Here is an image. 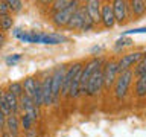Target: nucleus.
Listing matches in <instances>:
<instances>
[{"label": "nucleus", "instance_id": "nucleus-23", "mask_svg": "<svg viewBox=\"0 0 146 137\" xmlns=\"http://www.w3.org/2000/svg\"><path fill=\"white\" fill-rule=\"evenodd\" d=\"M72 3L73 2H68V0H58V2H53V9H55V12L62 11V9H66V8L70 6Z\"/></svg>", "mask_w": 146, "mask_h": 137}, {"label": "nucleus", "instance_id": "nucleus-12", "mask_svg": "<svg viewBox=\"0 0 146 137\" xmlns=\"http://www.w3.org/2000/svg\"><path fill=\"white\" fill-rule=\"evenodd\" d=\"M84 8H85L87 15L90 17V20L93 21L94 25L100 21V2L99 0H88Z\"/></svg>", "mask_w": 146, "mask_h": 137}, {"label": "nucleus", "instance_id": "nucleus-19", "mask_svg": "<svg viewBox=\"0 0 146 137\" xmlns=\"http://www.w3.org/2000/svg\"><path fill=\"white\" fill-rule=\"evenodd\" d=\"M134 76L135 78H140V76H145L146 75V55H143V58L137 63V66L134 68Z\"/></svg>", "mask_w": 146, "mask_h": 137}, {"label": "nucleus", "instance_id": "nucleus-32", "mask_svg": "<svg viewBox=\"0 0 146 137\" xmlns=\"http://www.w3.org/2000/svg\"><path fill=\"white\" fill-rule=\"evenodd\" d=\"M2 137H11V136H9V134H8V132H6V131H5V132H2Z\"/></svg>", "mask_w": 146, "mask_h": 137}, {"label": "nucleus", "instance_id": "nucleus-17", "mask_svg": "<svg viewBox=\"0 0 146 137\" xmlns=\"http://www.w3.org/2000/svg\"><path fill=\"white\" fill-rule=\"evenodd\" d=\"M6 102H8V107L11 110V114H17L18 111V98L17 96H14L11 91H6Z\"/></svg>", "mask_w": 146, "mask_h": 137}, {"label": "nucleus", "instance_id": "nucleus-7", "mask_svg": "<svg viewBox=\"0 0 146 137\" xmlns=\"http://www.w3.org/2000/svg\"><path fill=\"white\" fill-rule=\"evenodd\" d=\"M104 87V76H102V68H98L91 78L88 79L87 82V87H85V94L88 96H96L99 93L100 90H102Z\"/></svg>", "mask_w": 146, "mask_h": 137}, {"label": "nucleus", "instance_id": "nucleus-20", "mask_svg": "<svg viewBox=\"0 0 146 137\" xmlns=\"http://www.w3.org/2000/svg\"><path fill=\"white\" fill-rule=\"evenodd\" d=\"M0 110L5 116H9L11 114V110L8 107V102H6V91L0 90Z\"/></svg>", "mask_w": 146, "mask_h": 137}, {"label": "nucleus", "instance_id": "nucleus-6", "mask_svg": "<svg viewBox=\"0 0 146 137\" xmlns=\"http://www.w3.org/2000/svg\"><path fill=\"white\" fill-rule=\"evenodd\" d=\"M102 76H104V87L107 90H110L114 85L117 76H119V67L116 61H110L105 64V67L102 68Z\"/></svg>", "mask_w": 146, "mask_h": 137}, {"label": "nucleus", "instance_id": "nucleus-30", "mask_svg": "<svg viewBox=\"0 0 146 137\" xmlns=\"http://www.w3.org/2000/svg\"><path fill=\"white\" fill-rule=\"evenodd\" d=\"M26 137H36V131H34V130L26 131Z\"/></svg>", "mask_w": 146, "mask_h": 137}, {"label": "nucleus", "instance_id": "nucleus-5", "mask_svg": "<svg viewBox=\"0 0 146 137\" xmlns=\"http://www.w3.org/2000/svg\"><path fill=\"white\" fill-rule=\"evenodd\" d=\"M64 76H66V67L61 66L53 72V75L50 76V85H52V102H56L58 96L61 93Z\"/></svg>", "mask_w": 146, "mask_h": 137}, {"label": "nucleus", "instance_id": "nucleus-4", "mask_svg": "<svg viewBox=\"0 0 146 137\" xmlns=\"http://www.w3.org/2000/svg\"><path fill=\"white\" fill-rule=\"evenodd\" d=\"M100 68V59L94 58L88 61L85 64V67H82V72H81V82H79V90H81V94H85V87H87V82L91 78V75Z\"/></svg>", "mask_w": 146, "mask_h": 137}, {"label": "nucleus", "instance_id": "nucleus-8", "mask_svg": "<svg viewBox=\"0 0 146 137\" xmlns=\"http://www.w3.org/2000/svg\"><path fill=\"white\" fill-rule=\"evenodd\" d=\"M18 107L23 110V114H26V116H29L32 120H36L38 119V107L34 104V100H32L29 96L26 94H21L20 98H18Z\"/></svg>", "mask_w": 146, "mask_h": 137}, {"label": "nucleus", "instance_id": "nucleus-18", "mask_svg": "<svg viewBox=\"0 0 146 137\" xmlns=\"http://www.w3.org/2000/svg\"><path fill=\"white\" fill-rule=\"evenodd\" d=\"M131 9L134 12V15H143L146 11V2H141V0H134L131 2Z\"/></svg>", "mask_w": 146, "mask_h": 137}, {"label": "nucleus", "instance_id": "nucleus-1", "mask_svg": "<svg viewBox=\"0 0 146 137\" xmlns=\"http://www.w3.org/2000/svg\"><path fill=\"white\" fill-rule=\"evenodd\" d=\"M67 26L70 29H81V31H90L91 27L94 26V23L90 20V17L87 15L85 12V8L84 6H79L75 11V14L72 15L70 21L67 23Z\"/></svg>", "mask_w": 146, "mask_h": 137}, {"label": "nucleus", "instance_id": "nucleus-2", "mask_svg": "<svg viewBox=\"0 0 146 137\" xmlns=\"http://www.w3.org/2000/svg\"><path fill=\"white\" fill-rule=\"evenodd\" d=\"M23 91H25L26 96L34 100V104L36 107H41L43 105V96H41V82H38L35 78H26L25 82H23Z\"/></svg>", "mask_w": 146, "mask_h": 137}, {"label": "nucleus", "instance_id": "nucleus-25", "mask_svg": "<svg viewBox=\"0 0 146 137\" xmlns=\"http://www.w3.org/2000/svg\"><path fill=\"white\" fill-rule=\"evenodd\" d=\"M20 122H21V126H23V130L25 131H29L32 130V123H34V120L29 117V116H26V114H23L21 119H20Z\"/></svg>", "mask_w": 146, "mask_h": 137}, {"label": "nucleus", "instance_id": "nucleus-21", "mask_svg": "<svg viewBox=\"0 0 146 137\" xmlns=\"http://www.w3.org/2000/svg\"><path fill=\"white\" fill-rule=\"evenodd\" d=\"M14 96H17V98H20L21 94H25V91H23V84L21 82H12L11 85H9V90Z\"/></svg>", "mask_w": 146, "mask_h": 137}, {"label": "nucleus", "instance_id": "nucleus-3", "mask_svg": "<svg viewBox=\"0 0 146 137\" xmlns=\"http://www.w3.org/2000/svg\"><path fill=\"white\" fill-rule=\"evenodd\" d=\"M134 78V73L132 70H126V72H122L119 73L116 82H114V96L116 99H123L129 90V85H131V81Z\"/></svg>", "mask_w": 146, "mask_h": 137}, {"label": "nucleus", "instance_id": "nucleus-28", "mask_svg": "<svg viewBox=\"0 0 146 137\" xmlns=\"http://www.w3.org/2000/svg\"><path fill=\"white\" fill-rule=\"evenodd\" d=\"M143 32H146V27H139V29H131L125 32V34H143Z\"/></svg>", "mask_w": 146, "mask_h": 137}, {"label": "nucleus", "instance_id": "nucleus-10", "mask_svg": "<svg viewBox=\"0 0 146 137\" xmlns=\"http://www.w3.org/2000/svg\"><path fill=\"white\" fill-rule=\"evenodd\" d=\"M78 8H79V6H78V2H73L68 8L62 9V11L55 12L53 14V21L56 23L58 26H67V23L70 21L72 15L75 14V11H76Z\"/></svg>", "mask_w": 146, "mask_h": 137}, {"label": "nucleus", "instance_id": "nucleus-13", "mask_svg": "<svg viewBox=\"0 0 146 137\" xmlns=\"http://www.w3.org/2000/svg\"><path fill=\"white\" fill-rule=\"evenodd\" d=\"M111 6H113V12H114L116 21H119L122 25L128 17V3L123 2V0H116V2L111 3Z\"/></svg>", "mask_w": 146, "mask_h": 137}, {"label": "nucleus", "instance_id": "nucleus-31", "mask_svg": "<svg viewBox=\"0 0 146 137\" xmlns=\"http://www.w3.org/2000/svg\"><path fill=\"white\" fill-rule=\"evenodd\" d=\"M3 44H5V34H3V32H0V49L3 47Z\"/></svg>", "mask_w": 146, "mask_h": 137}, {"label": "nucleus", "instance_id": "nucleus-29", "mask_svg": "<svg viewBox=\"0 0 146 137\" xmlns=\"http://www.w3.org/2000/svg\"><path fill=\"white\" fill-rule=\"evenodd\" d=\"M18 59H20V55H14V57L8 58V64H14V63H17Z\"/></svg>", "mask_w": 146, "mask_h": 137}, {"label": "nucleus", "instance_id": "nucleus-15", "mask_svg": "<svg viewBox=\"0 0 146 137\" xmlns=\"http://www.w3.org/2000/svg\"><path fill=\"white\" fill-rule=\"evenodd\" d=\"M5 126L8 128V134L11 137H17L18 136V117L17 114H9L6 116V120H5Z\"/></svg>", "mask_w": 146, "mask_h": 137}, {"label": "nucleus", "instance_id": "nucleus-9", "mask_svg": "<svg viewBox=\"0 0 146 137\" xmlns=\"http://www.w3.org/2000/svg\"><path fill=\"white\" fill-rule=\"evenodd\" d=\"M143 58V53L141 52H132V53H126L117 61V67H119V73L131 70V67L137 64L140 59Z\"/></svg>", "mask_w": 146, "mask_h": 137}, {"label": "nucleus", "instance_id": "nucleus-11", "mask_svg": "<svg viewBox=\"0 0 146 137\" xmlns=\"http://www.w3.org/2000/svg\"><path fill=\"white\" fill-rule=\"evenodd\" d=\"M100 21L104 23L105 27H113L116 25V18H114L111 3H105L100 6Z\"/></svg>", "mask_w": 146, "mask_h": 137}, {"label": "nucleus", "instance_id": "nucleus-26", "mask_svg": "<svg viewBox=\"0 0 146 137\" xmlns=\"http://www.w3.org/2000/svg\"><path fill=\"white\" fill-rule=\"evenodd\" d=\"M9 15V6L8 2H0V17Z\"/></svg>", "mask_w": 146, "mask_h": 137}, {"label": "nucleus", "instance_id": "nucleus-27", "mask_svg": "<svg viewBox=\"0 0 146 137\" xmlns=\"http://www.w3.org/2000/svg\"><path fill=\"white\" fill-rule=\"evenodd\" d=\"M5 120H6V116L0 110V132H3V130H5Z\"/></svg>", "mask_w": 146, "mask_h": 137}, {"label": "nucleus", "instance_id": "nucleus-14", "mask_svg": "<svg viewBox=\"0 0 146 137\" xmlns=\"http://www.w3.org/2000/svg\"><path fill=\"white\" fill-rule=\"evenodd\" d=\"M41 96H43V105L52 104V85H50V76H46L41 81Z\"/></svg>", "mask_w": 146, "mask_h": 137}, {"label": "nucleus", "instance_id": "nucleus-16", "mask_svg": "<svg viewBox=\"0 0 146 137\" xmlns=\"http://www.w3.org/2000/svg\"><path fill=\"white\" fill-rule=\"evenodd\" d=\"M135 96H137V98H145V96H146V75L137 78V82H135Z\"/></svg>", "mask_w": 146, "mask_h": 137}, {"label": "nucleus", "instance_id": "nucleus-24", "mask_svg": "<svg viewBox=\"0 0 146 137\" xmlns=\"http://www.w3.org/2000/svg\"><path fill=\"white\" fill-rule=\"evenodd\" d=\"M8 6H9V12H20L21 8H23V3L20 0H9L8 2Z\"/></svg>", "mask_w": 146, "mask_h": 137}, {"label": "nucleus", "instance_id": "nucleus-22", "mask_svg": "<svg viewBox=\"0 0 146 137\" xmlns=\"http://www.w3.org/2000/svg\"><path fill=\"white\" fill-rule=\"evenodd\" d=\"M11 27H12V17L11 15L0 17V29L2 31H9Z\"/></svg>", "mask_w": 146, "mask_h": 137}]
</instances>
